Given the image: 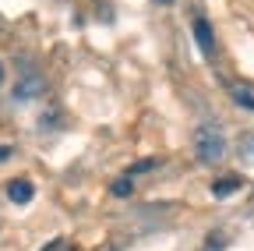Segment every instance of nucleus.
I'll use <instances>...</instances> for the list:
<instances>
[{
    "label": "nucleus",
    "instance_id": "nucleus-10",
    "mask_svg": "<svg viewBox=\"0 0 254 251\" xmlns=\"http://www.w3.org/2000/svg\"><path fill=\"white\" fill-rule=\"evenodd\" d=\"M0 85H4V60H0Z\"/></svg>",
    "mask_w": 254,
    "mask_h": 251
},
{
    "label": "nucleus",
    "instance_id": "nucleus-9",
    "mask_svg": "<svg viewBox=\"0 0 254 251\" xmlns=\"http://www.w3.org/2000/svg\"><path fill=\"white\" fill-rule=\"evenodd\" d=\"M11 156H14V149H11V145H0V163H7Z\"/></svg>",
    "mask_w": 254,
    "mask_h": 251
},
{
    "label": "nucleus",
    "instance_id": "nucleus-4",
    "mask_svg": "<svg viewBox=\"0 0 254 251\" xmlns=\"http://www.w3.org/2000/svg\"><path fill=\"white\" fill-rule=\"evenodd\" d=\"M32 195H36V187H32V180H25V177H18V180L7 184V198H11L14 205H28Z\"/></svg>",
    "mask_w": 254,
    "mask_h": 251
},
{
    "label": "nucleus",
    "instance_id": "nucleus-3",
    "mask_svg": "<svg viewBox=\"0 0 254 251\" xmlns=\"http://www.w3.org/2000/svg\"><path fill=\"white\" fill-rule=\"evenodd\" d=\"M194 43H198V50H201L205 57L215 53V36H212V25H208L205 18H194Z\"/></svg>",
    "mask_w": 254,
    "mask_h": 251
},
{
    "label": "nucleus",
    "instance_id": "nucleus-6",
    "mask_svg": "<svg viewBox=\"0 0 254 251\" xmlns=\"http://www.w3.org/2000/svg\"><path fill=\"white\" fill-rule=\"evenodd\" d=\"M230 96H233V103H237V106H244V110H254V92H251V88H244V85H233V88H230Z\"/></svg>",
    "mask_w": 254,
    "mask_h": 251
},
{
    "label": "nucleus",
    "instance_id": "nucleus-5",
    "mask_svg": "<svg viewBox=\"0 0 254 251\" xmlns=\"http://www.w3.org/2000/svg\"><path fill=\"white\" fill-rule=\"evenodd\" d=\"M240 187H244V180H240L237 173H230V177H222V180H215V184H212V195H215V198H226V195L240 191Z\"/></svg>",
    "mask_w": 254,
    "mask_h": 251
},
{
    "label": "nucleus",
    "instance_id": "nucleus-1",
    "mask_svg": "<svg viewBox=\"0 0 254 251\" xmlns=\"http://www.w3.org/2000/svg\"><path fill=\"white\" fill-rule=\"evenodd\" d=\"M194 156L205 167H215V163L226 160V138H222V131L215 124H201L194 131Z\"/></svg>",
    "mask_w": 254,
    "mask_h": 251
},
{
    "label": "nucleus",
    "instance_id": "nucleus-7",
    "mask_svg": "<svg viewBox=\"0 0 254 251\" xmlns=\"http://www.w3.org/2000/svg\"><path fill=\"white\" fill-rule=\"evenodd\" d=\"M240 156H244V160H254V131L240 138Z\"/></svg>",
    "mask_w": 254,
    "mask_h": 251
},
{
    "label": "nucleus",
    "instance_id": "nucleus-11",
    "mask_svg": "<svg viewBox=\"0 0 254 251\" xmlns=\"http://www.w3.org/2000/svg\"><path fill=\"white\" fill-rule=\"evenodd\" d=\"M155 4H173V0H155Z\"/></svg>",
    "mask_w": 254,
    "mask_h": 251
},
{
    "label": "nucleus",
    "instance_id": "nucleus-2",
    "mask_svg": "<svg viewBox=\"0 0 254 251\" xmlns=\"http://www.w3.org/2000/svg\"><path fill=\"white\" fill-rule=\"evenodd\" d=\"M43 92H46V78L36 75V71H25L18 78V85H14V99L18 103H32V99H39Z\"/></svg>",
    "mask_w": 254,
    "mask_h": 251
},
{
    "label": "nucleus",
    "instance_id": "nucleus-8",
    "mask_svg": "<svg viewBox=\"0 0 254 251\" xmlns=\"http://www.w3.org/2000/svg\"><path fill=\"white\" fill-rule=\"evenodd\" d=\"M113 195H117V198H127V195H131V177H120V180L113 184Z\"/></svg>",
    "mask_w": 254,
    "mask_h": 251
}]
</instances>
